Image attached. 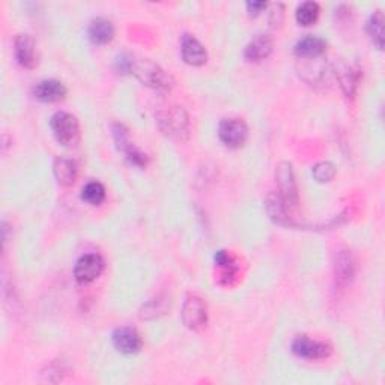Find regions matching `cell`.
I'll return each mask as SVG.
<instances>
[{"label": "cell", "mask_w": 385, "mask_h": 385, "mask_svg": "<svg viewBox=\"0 0 385 385\" xmlns=\"http://www.w3.org/2000/svg\"><path fill=\"white\" fill-rule=\"evenodd\" d=\"M116 67L122 74H134L143 84L159 92H171L173 88L172 76L149 59L137 60L131 54L124 53L117 57Z\"/></svg>", "instance_id": "cell-1"}, {"label": "cell", "mask_w": 385, "mask_h": 385, "mask_svg": "<svg viewBox=\"0 0 385 385\" xmlns=\"http://www.w3.org/2000/svg\"><path fill=\"white\" fill-rule=\"evenodd\" d=\"M156 124L167 137L185 140L190 134V117L183 107H171L159 113Z\"/></svg>", "instance_id": "cell-2"}, {"label": "cell", "mask_w": 385, "mask_h": 385, "mask_svg": "<svg viewBox=\"0 0 385 385\" xmlns=\"http://www.w3.org/2000/svg\"><path fill=\"white\" fill-rule=\"evenodd\" d=\"M53 136L59 144L65 148H74L80 142V125L76 116L67 112H57L50 119Z\"/></svg>", "instance_id": "cell-3"}, {"label": "cell", "mask_w": 385, "mask_h": 385, "mask_svg": "<svg viewBox=\"0 0 385 385\" xmlns=\"http://www.w3.org/2000/svg\"><path fill=\"white\" fill-rule=\"evenodd\" d=\"M112 131H113V139H115V143L117 149L124 154L125 160L131 164V166H136L139 168H143L148 166V155L142 152L134 143L131 142L130 139V131L127 130L125 125L122 124H113L112 127Z\"/></svg>", "instance_id": "cell-4"}, {"label": "cell", "mask_w": 385, "mask_h": 385, "mask_svg": "<svg viewBox=\"0 0 385 385\" xmlns=\"http://www.w3.org/2000/svg\"><path fill=\"white\" fill-rule=\"evenodd\" d=\"M219 137L227 148L238 149L244 146L248 139V127L243 119L226 117L220 122Z\"/></svg>", "instance_id": "cell-5"}, {"label": "cell", "mask_w": 385, "mask_h": 385, "mask_svg": "<svg viewBox=\"0 0 385 385\" xmlns=\"http://www.w3.org/2000/svg\"><path fill=\"white\" fill-rule=\"evenodd\" d=\"M183 322L191 331H200L208 323V309L207 303L199 297H188L183 306Z\"/></svg>", "instance_id": "cell-6"}, {"label": "cell", "mask_w": 385, "mask_h": 385, "mask_svg": "<svg viewBox=\"0 0 385 385\" xmlns=\"http://www.w3.org/2000/svg\"><path fill=\"white\" fill-rule=\"evenodd\" d=\"M277 185H279V195L285 200L286 207H297L298 205V187L294 175L292 164L287 161H282L277 166L275 171Z\"/></svg>", "instance_id": "cell-7"}, {"label": "cell", "mask_w": 385, "mask_h": 385, "mask_svg": "<svg viewBox=\"0 0 385 385\" xmlns=\"http://www.w3.org/2000/svg\"><path fill=\"white\" fill-rule=\"evenodd\" d=\"M292 352L304 360H325L333 354V346L327 342L313 340L309 335H297L292 342Z\"/></svg>", "instance_id": "cell-8"}, {"label": "cell", "mask_w": 385, "mask_h": 385, "mask_svg": "<svg viewBox=\"0 0 385 385\" xmlns=\"http://www.w3.org/2000/svg\"><path fill=\"white\" fill-rule=\"evenodd\" d=\"M104 259L100 253H86L79 258L74 267L76 280L81 285L92 283L104 271Z\"/></svg>", "instance_id": "cell-9"}, {"label": "cell", "mask_w": 385, "mask_h": 385, "mask_svg": "<svg viewBox=\"0 0 385 385\" xmlns=\"http://www.w3.org/2000/svg\"><path fill=\"white\" fill-rule=\"evenodd\" d=\"M112 340L120 354L132 355L137 354L142 349V337L137 333V330L131 327H120L115 330Z\"/></svg>", "instance_id": "cell-10"}, {"label": "cell", "mask_w": 385, "mask_h": 385, "mask_svg": "<svg viewBox=\"0 0 385 385\" xmlns=\"http://www.w3.org/2000/svg\"><path fill=\"white\" fill-rule=\"evenodd\" d=\"M14 53L17 62L23 67L32 69L38 64V56H36V45L30 35L20 33L16 36L14 41Z\"/></svg>", "instance_id": "cell-11"}, {"label": "cell", "mask_w": 385, "mask_h": 385, "mask_svg": "<svg viewBox=\"0 0 385 385\" xmlns=\"http://www.w3.org/2000/svg\"><path fill=\"white\" fill-rule=\"evenodd\" d=\"M180 53L184 62L191 67H202L208 62V53L205 47L192 35L185 33L180 40Z\"/></svg>", "instance_id": "cell-12"}, {"label": "cell", "mask_w": 385, "mask_h": 385, "mask_svg": "<svg viewBox=\"0 0 385 385\" xmlns=\"http://www.w3.org/2000/svg\"><path fill=\"white\" fill-rule=\"evenodd\" d=\"M263 205L265 211H267L268 217L274 223L286 227L295 226V223L291 220V217L287 214V207L279 192H270V195L265 197Z\"/></svg>", "instance_id": "cell-13"}, {"label": "cell", "mask_w": 385, "mask_h": 385, "mask_svg": "<svg viewBox=\"0 0 385 385\" xmlns=\"http://www.w3.org/2000/svg\"><path fill=\"white\" fill-rule=\"evenodd\" d=\"M67 92L68 91L65 88V84L54 79L42 80L33 88L35 98L42 103H56V101L64 100L67 96Z\"/></svg>", "instance_id": "cell-14"}, {"label": "cell", "mask_w": 385, "mask_h": 385, "mask_svg": "<svg viewBox=\"0 0 385 385\" xmlns=\"http://www.w3.org/2000/svg\"><path fill=\"white\" fill-rule=\"evenodd\" d=\"M355 259L351 251L342 250L337 253L335 256V265H334V271H335V282L339 286H347L354 280L355 277Z\"/></svg>", "instance_id": "cell-15"}, {"label": "cell", "mask_w": 385, "mask_h": 385, "mask_svg": "<svg viewBox=\"0 0 385 385\" xmlns=\"http://www.w3.org/2000/svg\"><path fill=\"white\" fill-rule=\"evenodd\" d=\"M274 48V42L268 35H258L253 38L244 50V57L250 62H260L267 59Z\"/></svg>", "instance_id": "cell-16"}, {"label": "cell", "mask_w": 385, "mask_h": 385, "mask_svg": "<svg viewBox=\"0 0 385 385\" xmlns=\"http://www.w3.org/2000/svg\"><path fill=\"white\" fill-rule=\"evenodd\" d=\"M325 50H327V42L315 35H307L295 45V54L303 59H318Z\"/></svg>", "instance_id": "cell-17"}, {"label": "cell", "mask_w": 385, "mask_h": 385, "mask_svg": "<svg viewBox=\"0 0 385 385\" xmlns=\"http://www.w3.org/2000/svg\"><path fill=\"white\" fill-rule=\"evenodd\" d=\"M89 40L96 45H105L115 38V26L107 18H95L91 21L88 29Z\"/></svg>", "instance_id": "cell-18"}, {"label": "cell", "mask_w": 385, "mask_h": 385, "mask_svg": "<svg viewBox=\"0 0 385 385\" xmlns=\"http://www.w3.org/2000/svg\"><path fill=\"white\" fill-rule=\"evenodd\" d=\"M53 173L57 179V183L64 187H69L76 183L79 167L77 163L67 156H59L53 164Z\"/></svg>", "instance_id": "cell-19"}, {"label": "cell", "mask_w": 385, "mask_h": 385, "mask_svg": "<svg viewBox=\"0 0 385 385\" xmlns=\"http://www.w3.org/2000/svg\"><path fill=\"white\" fill-rule=\"evenodd\" d=\"M335 77L340 83V88L343 91V93L347 96V98L349 96L352 98L357 92V86H358L357 71L352 67L340 62L339 65H335Z\"/></svg>", "instance_id": "cell-20"}, {"label": "cell", "mask_w": 385, "mask_h": 385, "mask_svg": "<svg viewBox=\"0 0 385 385\" xmlns=\"http://www.w3.org/2000/svg\"><path fill=\"white\" fill-rule=\"evenodd\" d=\"M367 33L378 50L384 48V14L381 11H375L367 21Z\"/></svg>", "instance_id": "cell-21"}, {"label": "cell", "mask_w": 385, "mask_h": 385, "mask_svg": "<svg viewBox=\"0 0 385 385\" xmlns=\"http://www.w3.org/2000/svg\"><path fill=\"white\" fill-rule=\"evenodd\" d=\"M319 12H321V8L316 2H304L301 4L298 8H297V21L298 24H301V26H311V24H315L318 17H319Z\"/></svg>", "instance_id": "cell-22"}, {"label": "cell", "mask_w": 385, "mask_h": 385, "mask_svg": "<svg viewBox=\"0 0 385 385\" xmlns=\"http://www.w3.org/2000/svg\"><path fill=\"white\" fill-rule=\"evenodd\" d=\"M81 199L96 207V205H101L105 199V188L101 183H96V180H92V183H88L81 190Z\"/></svg>", "instance_id": "cell-23"}, {"label": "cell", "mask_w": 385, "mask_h": 385, "mask_svg": "<svg viewBox=\"0 0 385 385\" xmlns=\"http://www.w3.org/2000/svg\"><path fill=\"white\" fill-rule=\"evenodd\" d=\"M167 307H168V301L159 297V298L148 301V303L142 307L139 316H140V319L159 318V316L164 315V311L167 310Z\"/></svg>", "instance_id": "cell-24"}, {"label": "cell", "mask_w": 385, "mask_h": 385, "mask_svg": "<svg viewBox=\"0 0 385 385\" xmlns=\"http://www.w3.org/2000/svg\"><path fill=\"white\" fill-rule=\"evenodd\" d=\"M214 260H215V265L219 268H222L224 272H223V277L226 280L232 279V277H235L236 271H238V267H236V262L235 259L232 258V255H229L227 251L224 250H220L215 253L214 256Z\"/></svg>", "instance_id": "cell-25"}, {"label": "cell", "mask_w": 385, "mask_h": 385, "mask_svg": "<svg viewBox=\"0 0 385 385\" xmlns=\"http://www.w3.org/2000/svg\"><path fill=\"white\" fill-rule=\"evenodd\" d=\"M313 178H315L319 184H327L335 176V167L330 161H321L313 167Z\"/></svg>", "instance_id": "cell-26"}, {"label": "cell", "mask_w": 385, "mask_h": 385, "mask_svg": "<svg viewBox=\"0 0 385 385\" xmlns=\"http://www.w3.org/2000/svg\"><path fill=\"white\" fill-rule=\"evenodd\" d=\"M270 23L272 24L274 28L280 26V24L283 23V5L282 4H277L272 6L271 9V17H270Z\"/></svg>", "instance_id": "cell-27"}, {"label": "cell", "mask_w": 385, "mask_h": 385, "mask_svg": "<svg viewBox=\"0 0 385 385\" xmlns=\"http://www.w3.org/2000/svg\"><path fill=\"white\" fill-rule=\"evenodd\" d=\"M267 6L268 5L265 2H248L247 4V11L250 12V16H258V14H260L263 9H267Z\"/></svg>", "instance_id": "cell-28"}]
</instances>
